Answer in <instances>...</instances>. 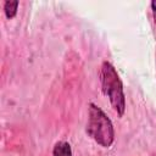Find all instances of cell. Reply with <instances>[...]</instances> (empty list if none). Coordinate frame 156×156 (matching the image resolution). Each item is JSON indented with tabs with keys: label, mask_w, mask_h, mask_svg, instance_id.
Returning <instances> with one entry per match:
<instances>
[{
	"label": "cell",
	"mask_w": 156,
	"mask_h": 156,
	"mask_svg": "<svg viewBox=\"0 0 156 156\" xmlns=\"http://www.w3.org/2000/svg\"><path fill=\"white\" fill-rule=\"evenodd\" d=\"M100 79L104 94L108 98L112 108L117 112L119 117H122L126 111V96L123 84L116 68L108 61H104L101 65Z\"/></svg>",
	"instance_id": "6da1fadb"
},
{
	"label": "cell",
	"mask_w": 156,
	"mask_h": 156,
	"mask_svg": "<svg viewBox=\"0 0 156 156\" xmlns=\"http://www.w3.org/2000/svg\"><path fill=\"white\" fill-rule=\"evenodd\" d=\"M88 135L102 147H110L115 141V128L107 115L95 104L89 105L87 123Z\"/></svg>",
	"instance_id": "7a4b0ae2"
},
{
	"label": "cell",
	"mask_w": 156,
	"mask_h": 156,
	"mask_svg": "<svg viewBox=\"0 0 156 156\" xmlns=\"http://www.w3.org/2000/svg\"><path fill=\"white\" fill-rule=\"evenodd\" d=\"M52 156H72L71 145L67 141H57L52 149Z\"/></svg>",
	"instance_id": "3957f363"
},
{
	"label": "cell",
	"mask_w": 156,
	"mask_h": 156,
	"mask_svg": "<svg viewBox=\"0 0 156 156\" xmlns=\"http://www.w3.org/2000/svg\"><path fill=\"white\" fill-rule=\"evenodd\" d=\"M18 4H20L18 1H5L4 2V12L9 20H11L16 16Z\"/></svg>",
	"instance_id": "277c9868"
},
{
	"label": "cell",
	"mask_w": 156,
	"mask_h": 156,
	"mask_svg": "<svg viewBox=\"0 0 156 156\" xmlns=\"http://www.w3.org/2000/svg\"><path fill=\"white\" fill-rule=\"evenodd\" d=\"M151 7H152V12H154V17L156 18V1L151 2Z\"/></svg>",
	"instance_id": "5b68a950"
}]
</instances>
